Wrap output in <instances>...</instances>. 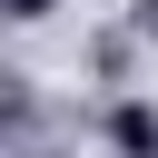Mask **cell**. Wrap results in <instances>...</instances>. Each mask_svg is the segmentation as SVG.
Instances as JSON below:
<instances>
[{"instance_id": "cell-1", "label": "cell", "mask_w": 158, "mask_h": 158, "mask_svg": "<svg viewBox=\"0 0 158 158\" xmlns=\"http://www.w3.org/2000/svg\"><path fill=\"white\" fill-rule=\"evenodd\" d=\"M109 148L118 158H158V99H118L109 109Z\"/></svg>"}, {"instance_id": "cell-2", "label": "cell", "mask_w": 158, "mask_h": 158, "mask_svg": "<svg viewBox=\"0 0 158 158\" xmlns=\"http://www.w3.org/2000/svg\"><path fill=\"white\" fill-rule=\"evenodd\" d=\"M59 0H0V20H49Z\"/></svg>"}]
</instances>
